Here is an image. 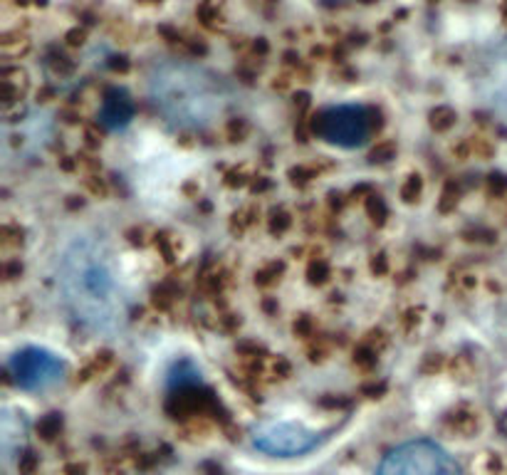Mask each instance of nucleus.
Wrapping results in <instances>:
<instances>
[{
  "label": "nucleus",
  "mask_w": 507,
  "mask_h": 475,
  "mask_svg": "<svg viewBox=\"0 0 507 475\" xmlns=\"http://www.w3.org/2000/svg\"><path fill=\"white\" fill-rule=\"evenodd\" d=\"M59 290L69 314L94 334H117L129 317V292L112 245L99 236L72 238L59 255Z\"/></svg>",
  "instance_id": "obj_1"
},
{
  "label": "nucleus",
  "mask_w": 507,
  "mask_h": 475,
  "mask_svg": "<svg viewBox=\"0 0 507 475\" xmlns=\"http://www.w3.org/2000/svg\"><path fill=\"white\" fill-rule=\"evenodd\" d=\"M149 97L176 129L203 132L230 104V89L218 74L190 62H164L149 74Z\"/></svg>",
  "instance_id": "obj_2"
},
{
  "label": "nucleus",
  "mask_w": 507,
  "mask_h": 475,
  "mask_svg": "<svg viewBox=\"0 0 507 475\" xmlns=\"http://www.w3.org/2000/svg\"><path fill=\"white\" fill-rule=\"evenodd\" d=\"M374 475H463V471L448 448L418 438L391 448Z\"/></svg>",
  "instance_id": "obj_3"
},
{
  "label": "nucleus",
  "mask_w": 507,
  "mask_h": 475,
  "mask_svg": "<svg viewBox=\"0 0 507 475\" xmlns=\"http://www.w3.org/2000/svg\"><path fill=\"white\" fill-rule=\"evenodd\" d=\"M250 441L265 456L297 458L317 451L327 441V433L297 421H263L250 431Z\"/></svg>",
  "instance_id": "obj_4"
},
{
  "label": "nucleus",
  "mask_w": 507,
  "mask_h": 475,
  "mask_svg": "<svg viewBox=\"0 0 507 475\" xmlns=\"http://www.w3.org/2000/svg\"><path fill=\"white\" fill-rule=\"evenodd\" d=\"M314 134L332 147L354 149L369 139L371 114L361 104H337L314 117Z\"/></svg>",
  "instance_id": "obj_5"
},
{
  "label": "nucleus",
  "mask_w": 507,
  "mask_h": 475,
  "mask_svg": "<svg viewBox=\"0 0 507 475\" xmlns=\"http://www.w3.org/2000/svg\"><path fill=\"white\" fill-rule=\"evenodd\" d=\"M10 379L23 391H47L64 379V362L40 347H25L8 362Z\"/></svg>",
  "instance_id": "obj_6"
},
{
  "label": "nucleus",
  "mask_w": 507,
  "mask_h": 475,
  "mask_svg": "<svg viewBox=\"0 0 507 475\" xmlns=\"http://www.w3.org/2000/svg\"><path fill=\"white\" fill-rule=\"evenodd\" d=\"M134 117V102L124 89H109L104 94L102 109H99V122L107 129H124Z\"/></svg>",
  "instance_id": "obj_7"
}]
</instances>
